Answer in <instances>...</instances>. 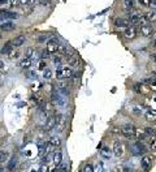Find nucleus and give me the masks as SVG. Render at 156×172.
Segmentation results:
<instances>
[{
    "instance_id": "37998d69",
    "label": "nucleus",
    "mask_w": 156,
    "mask_h": 172,
    "mask_svg": "<svg viewBox=\"0 0 156 172\" xmlns=\"http://www.w3.org/2000/svg\"><path fill=\"white\" fill-rule=\"evenodd\" d=\"M51 171H52V168H50V167L43 166V167H42V168L39 169V171H38V172H51Z\"/></svg>"
},
{
    "instance_id": "8fccbe9b",
    "label": "nucleus",
    "mask_w": 156,
    "mask_h": 172,
    "mask_svg": "<svg viewBox=\"0 0 156 172\" xmlns=\"http://www.w3.org/2000/svg\"><path fill=\"white\" fill-rule=\"evenodd\" d=\"M3 65H4V64H3V61H1V60H0V69H1V68H3Z\"/></svg>"
},
{
    "instance_id": "c9c22d12",
    "label": "nucleus",
    "mask_w": 156,
    "mask_h": 172,
    "mask_svg": "<svg viewBox=\"0 0 156 172\" xmlns=\"http://www.w3.org/2000/svg\"><path fill=\"white\" fill-rule=\"evenodd\" d=\"M50 55H51V54H50V52H48V50L46 48L43 52H42L41 57H42V59H43V60H46V59H48V57H50Z\"/></svg>"
},
{
    "instance_id": "c756f323",
    "label": "nucleus",
    "mask_w": 156,
    "mask_h": 172,
    "mask_svg": "<svg viewBox=\"0 0 156 172\" xmlns=\"http://www.w3.org/2000/svg\"><path fill=\"white\" fill-rule=\"evenodd\" d=\"M150 149L156 151V137H150Z\"/></svg>"
},
{
    "instance_id": "b1692460",
    "label": "nucleus",
    "mask_w": 156,
    "mask_h": 172,
    "mask_svg": "<svg viewBox=\"0 0 156 172\" xmlns=\"http://www.w3.org/2000/svg\"><path fill=\"white\" fill-rule=\"evenodd\" d=\"M124 8L130 12L134 8V0H124Z\"/></svg>"
},
{
    "instance_id": "ea45409f",
    "label": "nucleus",
    "mask_w": 156,
    "mask_h": 172,
    "mask_svg": "<svg viewBox=\"0 0 156 172\" xmlns=\"http://www.w3.org/2000/svg\"><path fill=\"white\" fill-rule=\"evenodd\" d=\"M60 63H61V57L60 56H54V64L55 65H60Z\"/></svg>"
},
{
    "instance_id": "a18cd8bd",
    "label": "nucleus",
    "mask_w": 156,
    "mask_h": 172,
    "mask_svg": "<svg viewBox=\"0 0 156 172\" xmlns=\"http://www.w3.org/2000/svg\"><path fill=\"white\" fill-rule=\"evenodd\" d=\"M9 4H11L12 7L18 5V4H20V0H11V3H9Z\"/></svg>"
},
{
    "instance_id": "4be33fe9",
    "label": "nucleus",
    "mask_w": 156,
    "mask_h": 172,
    "mask_svg": "<svg viewBox=\"0 0 156 172\" xmlns=\"http://www.w3.org/2000/svg\"><path fill=\"white\" fill-rule=\"evenodd\" d=\"M146 119L148 121H156V111H153V109L147 111L146 112Z\"/></svg>"
},
{
    "instance_id": "4c0bfd02",
    "label": "nucleus",
    "mask_w": 156,
    "mask_h": 172,
    "mask_svg": "<svg viewBox=\"0 0 156 172\" xmlns=\"http://www.w3.org/2000/svg\"><path fill=\"white\" fill-rule=\"evenodd\" d=\"M57 169H59V172H68V164H65V163L61 164Z\"/></svg>"
},
{
    "instance_id": "dca6fc26",
    "label": "nucleus",
    "mask_w": 156,
    "mask_h": 172,
    "mask_svg": "<svg viewBox=\"0 0 156 172\" xmlns=\"http://www.w3.org/2000/svg\"><path fill=\"white\" fill-rule=\"evenodd\" d=\"M48 145L51 146V148H59V146L61 145V139L57 136H52L51 138L48 139Z\"/></svg>"
},
{
    "instance_id": "ddd939ff",
    "label": "nucleus",
    "mask_w": 156,
    "mask_h": 172,
    "mask_svg": "<svg viewBox=\"0 0 156 172\" xmlns=\"http://www.w3.org/2000/svg\"><path fill=\"white\" fill-rule=\"evenodd\" d=\"M112 154H113L112 149H109L108 146H103V148L100 149V155L104 159H111L112 158Z\"/></svg>"
},
{
    "instance_id": "f8f14e48",
    "label": "nucleus",
    "mask_w": 156,
    "mask_h": 172,
    "mask_svg": "<svg viewBox=\"0 0 156 172\" xmlns=\"http://www.w3.org/2000/svg\"><path fill=\"white\" fill-rule=\"evenodd\" d=\"M124 35H125V38H128V39H134L135 37H137V29H135L134 26L126 27V30H125Z\"/></svg>"
},
{
    "instance_id": "4468645a",
    "label": "nucleus",
    "mask_w": 156,
    "mask_h": 172,
    "mask_svg": "<svg viewBox=\"0 0 156 172\" xmlns=\"http://www.w3.org/2000/svg\"><path fill=\"white\" fill-rule=\"evenodd\" d=\"M115 26L116 27H129L130 21L126 18H116L115 20Z\"/></svg>"
},
{
    "instance_id": "cd10ccee",
    "label": "nucleus",
    "mask_w": 156,
    "mask_h": 172,
    "mask_svg": "<svg viewBox=\"0 0 156 172\" xmlns=\"http://www.w3.org/2000/svg\"><path fill=\"white\" fill-rule=\"evenodd\" d=\"M34 48L33 47H29V48H26V51H25V57H31L33 59V56H34Z\"/></svg>"
},
{
    "instance_id": "c03bdc74",
    "label": "nucleus",
    "mask_w": 156,
    "mask_h": 172,
    "mask_svg": "<svg viewBox=\"0 0 156 172\" xmlns=\"http://www.w3.org/2000/svg\"><path fill=\"white\" fill-rule=\"evenodd\" d=\"M50 3H51L50 0H39V4H41V5H50Z\"/></svg>"
},
{
    "instance_id": "9d476101",
    "label": "nucleus",
    "mask_w": 156,
    "mask_h": 172,
    "mask_svg": "<svg viewBox=\"0 0 156 172\" xmlns=\"http://www.w3.org/2000/svg\"><path fill=\"white\" fill-rule=\"evenodd\" d=\"M18 17H20L18 13H16V12L0 11V18H4V20H17Z\"/></svg>"
},
{
    "instance_id": "5701e85b",
    "label": "nucleus",
    "mask_w": 156,
    "mask_h": 172,
    "mask_svg": "<svg viewBox=\"0 0 156 172\" xmlns=\"http://www.w3.org/2000/svg\"><path fill=\"white\" fill-rule=\"evenodd\" d=\"M12 46H13V44H12V42H8V43L7 44H4V47L3 48H1V55H8L9 52L12 51Z\"/></svg>"
},
{
    "instance_id": "412c9836",
    "label": "nucleus",
    "mask_w": 156,
    "mask_h": 172,
    "mask_svg": "<svg viewBox=\"0 0 156 172\" xmlns=\"http://www.w3.org/2000/svg\"><path fill=\"white\" fill-rule=\"evenodd\" d=\"M55 124H56L55 118H48V120H47V123H46V131L50 132V131H52V129H55Z\"/></svg>"
},
{
    "instance_id": "aec40b11",
    "label": "nucleus",
    "mask_w": 156,
    "mask_h": 172,
    "mask_svg": "<svg viewBox=\"0 0 156 172\" xmlns=\"http://www.w3.org/2000/svg\"><path fill=\"white\" fill-rule=\"evenodd\" d=\"M33 65V59L31 57H25L24 60L20 63V67L21 68H30Z\"/></svg>"
},
{
    "instance_id": "a211bd4d",
    "label": "nucleus",
    "mask_w": 156,
    "mask_h": 172,
    "mask_svg": "<svg viewBox=\"0 0 156 172\" xmlns=\"http://www.w3.org/2000/svg\"><path fill=\"white\" fill-rule=\"evenodd\" d=\"M134 137L138 139V141H143V139L146 138V137H148L147 134H146V132H144V129H135V134H134Z\"/></svg>"
},
{
    "instance_id": "f3484780",
    "label": "nucleus",
    "mask_w": 156,
    "mask_h": 172,
    "mask_svg": "<svg viewBox=\"0 0 156 172\" xmlns=\"http://www.w3.org/2000/svg\"><path fill=\"white\" fill-rule=\"evenodd\" d=\"M146 20H147L148 24H152V22H156V11H151V12H147L144 14Z\"/></svg>"
},
{
    "instance_id": "2eb2a0df",
    "label": "nucleus",
    "mask_w": 156,
    "mask_h": 172,
    "mask_svg": "<svg viewBox=\"0 0 156 172\" xmlns=\"http://www.w3.org/2000/svg\"><path fill=\"white\" fill-rule=\"evenodd\" d=\"M25 41H26V37L21 34V35H17L16 38L12 41V44H13L14 47H20V46H22V44L25 43Z\"/></svg>"
},
{
    "instance_id": "49530a36",
    "label": "nucleus",
    "mask_w": 156,
    "mask_h": 172,
    "mask_svg": "<svg viewBox=\"0 0 156 172\" xmlns=\"http://www.w3.org/2000/svg\"><path fill=\"white\" fill-rule=\"evenodd\" d=\"M151 86H152L153 90H156V81H152V82H151Z\"/></svg>"
},
{
    "instance_id": "473e14b6",
    "label": "nucleus",
    "mask_w": 156,
    "mask_h": 172,
    "mask_svg": "<svg viewBox=\"0 0 156 172\" xmlns=\"http://www.w3.org/2000/svg\"><path fill=\"white\" fill-rule=\"evenodd\" d=\"M46 60H43V59H42L41 61H39V63H38V69H41V71H43V69H46Z\"/></svg>"
},
{
    "instance_id": "de8ad7c7",
    "label": "nucleus",
    "mask_w": 156,
    "mask_h": 172,
    "mask_svg": "<svg viewBox=\"0 0 156 172\" xmlns=\"http://www.w3.org/2000/svg\"><path fill=\"white\" fill-rule=\"evenodd\" d=\"M151 57H152L153 61H156V54H152V55H151Z\"/></svg>"
},
{
    "instance_id": "20e7f679",
    "label": "nucleus",
    "mask_w": 156,
    "mask_h": 172,
    "mask_svg": "<svg viewBox=\"0 0 156 172\" xmlns=\"http://www.w3.org/2000/svg\"><path fill=\"white\" fill-rule=\"evenodd\" d=\"M129 17H130V20H129L130 24H135V25H139V26H142V25H144V24H148L146 17L142 16V14L129 13Z\"/></svg>"
},
{
    "instance_id": "a19ab883",
    "label": "nucleus",
    "mask_w": 156,
    "mask_h": 172,
    "mask_svg": "<svg viewBox=\"0 0 156 172\" xmlns=\"http://www.w3.org/2000/svg\"><path fill=\"white\" fill-rule=\"evenodd\" d=\"M133 111H134L135 114H138V115H139V114H142V111H143V107H139V106H135L134 108H133Z\"/></svg>"
},
{
    "instance_id": "2f4dec72",
    "label": "nucleus",
    "mask_w": 156,
    "mask_h": 172,
    "mask_svg": "<svg viewBox=\"0 0 156 172\" xmlns=\"http://www.w3.org/2000/svg\"><path fill=\"white\" fill-rule=\"evenodd\" d=\"M18 56H20V54L17 51H14V50H12V51L8 54V59H17Z\"/></svg>"
},
{
    "instance_id": "6ab92c4d",
    "label": "nucleus",
    "mask_w": 156,
    "mask_h": 172,
    "mask_svg": "<svg viewBox=\"0 0 156 172\" xmlns=\"http://www.w3.org/2000/svg\"><path fill=\"white\" fill-rule=\"evenodd\" d=\"M62 160V154L61 151H56V153H54V156H52V162H54L55 166H57V164H60Z\"/></svg>"
},
{
    "instance_id": "09e8293b",
    "label": "nucleus",
    "mask_w": 156,
    "mask_h": 172,
    "mask_svg": "<svg viewBox=\"0 0 156 172\" xmlns=\"http://www.w3.org/2000/svg\"><path fill=\"white\" fill-rule=\"evenodd\" d=\"M4 3H8V0H0V5H1V4H4Z\"/></svg>"
},
{
    "instance_id": "58836bf2",
    "label": "nucleus",
    "mask_w": 156,
    "mask_h": 172,
    "mask_svg": "<svg viewBox=\"0 0 156 172\" xmlns=\"http://www.w3.org/2000/svg\"><path fill=\"white\" fill-rule=\"evenodd\" d=\"M37 72H34V71H30V72H27L26 73V76H27V78H37Z\"/></svg>"
},
{
    "instance_id": "9b49d317",
    "label": "nucleus",
    "mask_w": 156,
    "mask_h": 172,
    "mask_svg": "<svg viewBox=\"0 0 156 172\" xmlns=\"http://www.w3.org/2000/svg\"><path fill=\"white\" fill-rule=\"evenodd\" d=\"M151 163H152V158L150 155H144L142 159H140V166H142L143 169L148 171V168L151 167Z\"/></svg>"
},
{
    "instance_id": "f704fd0d",
    "label": "nucleus",
    "mask_w": 156,
    "mask_h": 172,
    "mask_svg": "<svg viewBox=\"0 0 156 172\" xmlns=\"http://www.w3.org/2000/svg\"><path fill=\"white\" fill-rule=\"evenodd\" d=\"M43 77H44V80H50V78H51V77H52V72L50 71V69H47V71H44Z\"/></svg>"
},
{
    "instance_id": "f03ea898",
    "label": "nucleus",
    "mask_w": 156,
    "mask_h": 172,
    "mask_svg": "<svg viewBox=\"0 0 156 172\" xmlns=\"http://www.w3.org/2000/svg\"><path fill=\"white\" fill-rule=\"evenodd\" d=\"M55 121H56V124H55V131H56L57 133L64 132L65 126H66V118H65V115L57 114L56 116H55Z\"/></svg>"
},
{
    "instance_id": "f257e3e1",
    "label": "nucleus",
    "mask_w": 156,
    "mask_h": 172,
    "mask_svg": "<svg viewBox=\"0 0 156 172\" xmlns=\"http://www.w3.org/2000/svg\"><path fill=\"white\" fill-rule=\"evenodd\" d=\"M51 101L54 103V106L59 107V108H66L68 106V98L65 95H62V94L57 93V91L51 95Z\"/></svg>"
},
{
    "instance_id": "e433bc0d",
    "label": "nucleus",
    "mask_w": 156,
    "mask_h": 172,
    "mask_svg": "<svg viewBox=\"0 0 156 172\" xmlns=\"http://www.w3.org/2000/svg\"><path fill=\"white\" fill-rule=\"evenodd\" d=\"M83 172H95L94 171V167L91 166V164H86L83 168Z\"/></svg>"
},
{
    "instance_id": "bb28decb",
    "label": "nucleus",
    "mask_w": 156,
    "mask_h": 172,
    "mask_svg": "<svg viewBox=\"0 0 156 172\" xmlns=\"http://www.w3.org/2000/svg\"><path fill=\"white\" fill-rule=\"evenodd\" d=\"M13 27H14V25L12 24L11 20H7L5 24H3V26L0 27V29H3V30H11V29H13Z\"/></svg>"
},
{
    "instance_id": "0eeeda50",
    "label": "nucleus",
    "mask_w": 156,
    "mask_h": 172,
    "mask_svg": "<svg viewBox=\"0 0 156 172\" xmlns=\"http://www.w3.org/2000/svg\"><path fill=\"white\" fill-rule=\"evenodd\" d=\"M139 33L143 37H151L153 34V27L151 24H144L142 26H139Z\"/></svg>"
},
{
    "instance_id": "7c9ffc66",
    "label": "nucleus",
    "mask_w": 156,
    "mask_h": 172,
    "mask_svg": "<svg viewBox=\"0 0 156 172\" xmlns=\"http://www.w3.org/2000/svg\"><path fill=\"white\" fill-rule=\"evenodd\" d=\"M69 64L73 67V68H77V67L79 65V60H78L77 57H73L72 60H69Z\"/></svg>"
},
{
    "instance_id": "39448f33",
    "label": "nucleus",
    "mask_w": 156,
    "mask_h": 172,
    "mask_svg": "<svg viewBox=\"0 0 156 172\" xmlns=\"http://www.w3.org/2000/svg\"><path fill=\"white\" fill-rule=\"evenodd\" d=\"M146 150H147L146 146L140 141L135 142L134 145H132V148H130V151H132L133 155H142V154L146 153Z\"/></svg>"
},
{
    "instance_id": "7ed1b4c3",
    "label": "nucleus",
    "mask_w": 156,
    "mask_h": 172,
    "mask_svg": "<svg viewBox=\"0 0 156 172\" xmlns=\"http://www.w3.org/2000/svg\"><path fill=\"white\" fill-rule=\"evenodd\" d=\"M56 78L57 80H68L70 77H73V69L70 67H61V68H57L56 71Z\"/></svg>"
},
{
    "instance_id": "79ce46f5",
    "label": "nucleus",
    "mask_w": 156,
    "mask_h": 172,
    "mask_svg": "<svg viewBox=\"0 0 156 172\" xmlns=\"http://www.w3.org/2000/svg\"><path fill=\"white\" fill-rule=\"evenodd\" d=\"M96 168H98V172H105V167H104V164H103V163L98 164Z\"/></svg>"
},
{
    "instance_id": "6e6552de",
    "label": "nucleus",
    "mask_w": 156,
    "mask_h": 172,
    "mask_svg": "<svg viewBox=\"0 0 156 172\" xmlns=\"http://www.w3.org/2000/svg\"><path fill=\"white\" fill-rule=\"evenodd\" d=\"M135 129L137 128H134L133 125H125L121 128V134L125 137H128V138H133L134 134H135Z\"/></svg>"
},
{
    "instance_id": "1a4fd4ad",
    "label": "nucleus",
    "mask_w": 156,
    "mask_h": 172,
    "mask_svg": "<svg viewBox=\"0 0 156 172\" xmlns=\"http://www.w3.org/2000/svg\"><path fill=\"white\" fill-rule=\"evenodd\" d=\"M113 154H115L116 156H121L122 154H124V145H122V142L120 141H115V143H113V149H112Z\"/></svg>"
},
{
    "instance_id": "423d86ee",
    "label": "nucleus",
    "mask_w": 156,
    "mask_h": 172,
    "mask_svg": "<svg viewBox=\"0 0 156 172\" xmlns=\"http://www.w3.org/2000/svg\"><path fill=\"white\" fill-rule=\"evenodd\" d=\"M59 41L56 38H51L48 42H47V50H48L50 54H56L59 51Z\"/></svg>"
},
{
    "instance_id": "c85d7f7f",
    "label": "nucleus",
    "mask_w": 156,
    "mask_h": 172,
    "mask_svg": "<svg viewBox=\"0 0 156 172\" xmlns=\"http://www.w3.org/2000/svg\"><path fill=\"white\" fill-rule=\"evenodd\" d=\"M37 3V0H20V4L22 5H34Z\"/></svg>"
},
{
    "instance_id": "a878e982",
    "label": "nucleus",
    "mask_w": 156,
    "mask_h": 172,
    "mask_svg": "<svg viewBox=\"0 0 156 172\" xmlns=\"http://www.w3.org/2000/svg\"><path fill=\"white\" fill-rule=\"evenodd\" d=\"M144 132L148 137H155L156 136V129L155 128H151V126H146Z\"/></svg>"
},
{
    "instance_id": "393cba45",
    "label": "nucleus",
    "mask_w": 156,
    "mask_h": 172,
    "mask_svg": "<svg viewBox=\"0 0 156 172\" xmlns=\"http://www.w3.org/2000/svg\"><path fill=\"white\" fill-rule=\"evenodd\" d=\"M9 159V151H0V163H4V162H7Z\"/></svg>"
},
{
    "instance_id": "72a5a7b5",
    "label": "nucleus",
    "mask_w": 156,
    "mask_h": 172,
    "mask_svg": "<svg viewBox=\"0 0 156 172\" xmlns=\"http://www.w3.org/2000/svg\"><path fill=\"white\" fill-rule=\"evenodd\" d=\"M133 89H134V91L135 93H138V94L142 93V85L140 84H135L134 86H133Z\"/></svg>"
}]
</instances>
